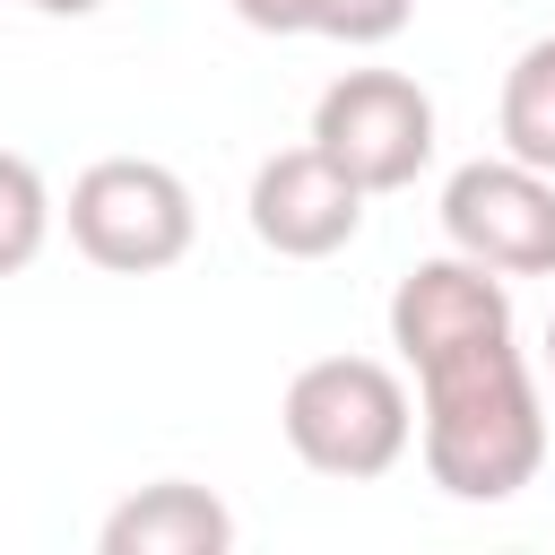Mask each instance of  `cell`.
Listing matches in <instances>:
<instances>
[{
  "label": "cell",
  "mask_w": 555,
  "mask_h": 555,
  "mask_svg": "<svg viewBox=\"0 0 555 555\" xmlns=\"http://www.w3.org/2000/svg\"><path fill=\"white\" fill-rule=\"evenodd\" d=\"M416 373V460L451 503H512L546 468V399L529 356L503 330H468L451 347L408 356Z\"/></svg>",
  "instance_id": "6da1fadb"
},
{
  "label": "cell",
  "mask_w": 555,
  "mask_h": 555,
  "mask_svg": "<svg viewBox=\"0 0 555 555\" xmlns=\"http://www.w3.org/2000/svg\"><path fill=\"white\" fill-rule=\"evenodd\" d=\"M278 434L312 477L373 486V477H390L408 460L416 399L382 356H312L278 399Z\"/></svg>",
  "instance_id": "7a4b0ae2"
},
{
  "label": "cell",
  "mask_w": 555,
  "mask_h": 555,
  "mask_svg": "<svg viewBox=\"0 0 555 555\" xmlns=\"http://www.w3.org/2000/svg\"><path fill=\"white\" fill-rule=\"evenodd\" d=\"M199 234V199L173 165L156 156H95L69 182V243L113 269V278H156L191 251Z\"/></svg>",
  "instance_id": "3957f363"
},
{
  "label": "cell",
  "mask_w": 555,
  "mask_h": 555,
  "mask_svg": "<svg viewBox=\"0 0 555 555\" xmlns=\"http://www.w3.org/2000/svg\"><path fill=\"white\" fill-rule=\"evenodd\" d=\"M312 147L364 191H408L434 165V95L399 69H338L312 104Z\"/></svg>",
  "instance_id": "277c9868"
},
{
  "label": "cell",
  "mask_w": 555,
  "mask_h": 555,
  "mask_svg": "<svg viewBox=\"0 0 555 555\" xmlns=\"http://www.w3.org/2000/svg\"><path fill=\"white\" fill-rule=\"evenodd\" d=\"M442 243L503 278H555V173L520 156H468L442 182Z\"/></svg>",
  "instance_id": "5b68a950"
},
{
  "label": "cell",
  "mask_w": 555,
  "mask_h": 555,
  "mask_svg": "<svg viewBox=\"0 0 555 555\" xmlns=\"http://www.w3.org/2000/svg\"><path fill=\"white\" fill-rule=\"evenodd\" d=\"M260 251L278 260H330L364 234V191L304 139V147H278L260 173H251V199H243Z\"/></svg>",
  "instance_id": "8992f818"
},
{
  "label": "cell",
  "mask_w": 555,
  "mask_h": 555,
  "mask_svg": "<svg viewBox=\"0 0 555 555\" xmlns=\"http://www.w3.org/2000/svg\"><path fill=\"white\" fill-rule=\"evenodd\" d=\"M95 546L104 555H225L234 546V512L208 486H191V477H156L130 503L104 512Z\"/></svg>",
  "instance_id": "52a82bcc"
},
{
  "label": "cell",
  "mask_w": 555,
  "mask_h": 555,
  "mask_svg": "<svg viewBox=\"0 0 555 555\" xmlns=\"http://www.w3.org/2000/svg\"><path fill=\"white\" fill-rule=\"evenodd\" d=\"M494 130H503V156L555 173V35L520 43L512 69H503V104H494Z\"/></svg>",
  "instance_id": "ba28073f"
},
{
  "label": "cell",
  "mask_w": 555,
  "mask_h": 555,
  "mask_svg": "<svg viewBox=\"0 0 555 555\" xmlns=\"http://www.w3.org/2000/svg\"><path fill=\"white\" fill-rule=\"evenodd\" d=\"M52 243V191L35 173V156L0 147V278L35 269V251Z\"/></svg>",
  "instance_id": "9c48e42d"
},
{
  "label": "cell",
  "mask_w": 555,
  "mask_h": 555,
  "mask_svg": "<svg viewBox=\"0 0 555 555\" xmlns=\"http://www.w3.org/2000/svg\"><path fill=\"white\" fill-rule=\"evenodd\" d=\"M408 17H416V0H312V35H330V43H347V52L390 43Z\"/></svg>",
  "instance_id": "30bf717a"
},
{
  "label": "cell",
  "mask_w": 555,
  "mask_h": 555,
  "mask_svg": "<svg viewBox=\"0 0 555 555\" xmlns=\"http://www.w3.org/2000/svg\"><path fill=\"white\" fill-rule=\"evenodd\" d=\"M251 35H312V0H225Z\"/></svg>",
  "instance_id": "8fae6325"
},
{
  "label": "cell",
  "mask_w": 555,
  "mask_h": 555,
  "mask_svg": "<svg viewBox=\"0 0 555 555\" xmlns=\"http://www.w3.org/2000/svg\"><path fill=\"white\" fill-rule=\"evenodd\" d=\"M26 9H43V17H95L104 0H26Z\"/></svg>",
  "instance_id": "7c38bea8"
},
{
  "label": "cell",
  "mask_w": 555,
  "mask_h": 555,
  "mask_svg": "<svg viewBox=\"0 0 555 555\" xmlns=\"http://www.w3.org/2000/svg\"><path fill=\"white\" fill-rule=\"evenodd\" d=\"M546 364H555V321H546Z\"/></svg>",
  "instance_id": "4fadbf2b"
}]
</instances>
